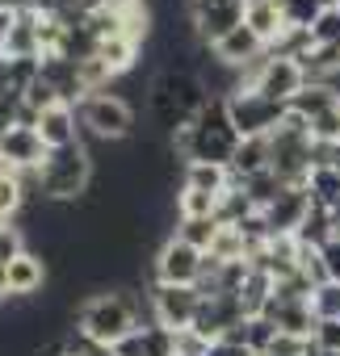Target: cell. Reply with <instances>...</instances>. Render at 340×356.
I'll list each match as a JSON object with an SVG mask.
<instances>
[{"label":"cell","mask_w":340,"mask_h":356,"mask_svg":"<svg viewBox=\"0 0 340 356\" xmlns=\"http://www.w3.org/2000/svg\"><path fill=\"white\" fill-rule=\"evenodd\" d=\"M26 206H30V197H26L22 176L17 172H0V222H17Z\"/></svg>","instance_id":"obj_25"},{"label":"cell","mask_w":340,"mask_h":356,"mask_svg":"<svg viewBox=\"0 0 340 356\" xmlns=\"http://www.w3.org/2000/svg\"><path fill=\"white\" fill-rule=\"evenodd\" d=\"M311 310H315L319 323H323V318H340V285H336V281L315 285V293H311Z\"/></svg>","instance_id":"obj_30"},{"label":"cell","mask_w":340,"mask_h":356,"mask_svg":"<svg viewBox=\"0 0 340 356\" xmlns=\"http://www.w3.org/2000/svg\"><path fill=\"white\" fill-rule=\"evenodd\" d=\"M206 356H244V348H235V343L219 339V343H210V352H206Z\"/></svg>","instance_id":"obj_42"},{"label":"cell","mask_w":340,"mask_h":356,"mask_svg":"<svg viewBox=\"0 0 340 356\" xmlns=\"http://www.w3.org/2000/svg\"><path fill=\"white\" fill-rule=\"evenodd\" d=\"M319 256H323V268H327V281H336V285H340V239H332L327 248H319Z\"/></svg>","instance_id":"obj_38"},{"label":"cell","mask_w":340,"mask_h":356,"mask_svg":"<svg viewBox=\"0 0 340 356\" xmlns=\"http://www.w3.org/2000/svg\"><path fill=\"white\" fill-rule=\"evenodd\" d=\"M307 356H340V352H323V348H319V343L311 339V352H307Z\"/></svg>","instance_id":"obj_46"},{"label":"cell","mask_w":340,"mask_h":356,"mask_svg":"<svg viewBox=\"0 0 340 356\" xmlns=\"http://www.w3.org/2000/svg\"><path fill=\"white\" fill-rule=\"evenodd\" d=\"M311 42H315V47L340 42V9H323V13H319V22L311 26Z\"/></svg>","instance_id":"obj_32"},{"label":"cell","mask_w":340,"mask_h":356,"mask_svg":"<svg viewBox=\"0 0 340 356\" xmlns=\"http://www.w3.org/2000/svg\"><path fill=\"white\" fill-rule=\"evenodd\" d=\"M244 356H261V352H244Z\"/></svg>","instance_id":"obj_47"},{"label":"cell","mask_w":340,"mask_h":356,"mask_svg":"<svg viewBox=\"0 0 340 356\" xmlns=\"http://www.w3.org/2000/svg\"><path fill=\"white\" fill-rule=\"evenodd\" d=\"M151 318L168 331H190L198 310H202V289L198 285H164L155 281L151 285Z\"/></svg>","instance_id":"obj_7"},{"label":"cell","mask_w":340,"mask_h":356,"mask_svg":"<svg viewBox=\"0 0 340 356\" xmlns=\"http://www.w3.org/2000/svg\"><path fill=\"white\" fill-rule=\"evenodd\" d=\"M93 155L84 143L72 147H55L47 151L42 168H38V181H42V197L47 202H80L93 185Z\"/></svg>","instance_id":"obj_3"},{"label":"cell","mask_w":340,"mask_h":356,"mask_svg":"<svg viewBox=\"0 0 340 356\" xmlns=\"http://www.w3.org/2000/svg\"><path fill=\"white\" fill-rule=\"evenodd\" d=\"M219 231H223V222L219 218H177V239H185L190 248H198V252H210L215 248V239H219Z\"/></svg>","instance_id":"obj_24"},{"label":"cell","mask_w":340,"mask_h":356,"mask_svg":"<svg viewBox=\"0 0 340 356\" xmlns=\"http://www.w3.org/2000/svg\"><path fill=\"white\" fill-rule=\"evenodd\" d=\"M42 285H47V260L42 256L26 252V256H17L9 264V298H26L30 302Z\"/></svg>","instance_id":"obj_16"},{"label":"cell","mask_w":340,"mask_h":356,"mask_svg":"<svg viewBox=\"0 0 340 356\" xmlns=\"http://www.w3.org/2000/svg\"><path fill=\"white\" fill-rule=\"evenodd\" d=\"M215 214H219V197L215 193L190 189V185L177 189V218H215Z\"/></svg>","instance_id":"obj_26"},{"label":"cell","mask_w":340,"mask_h":356,"mask_svg":"<svg viewBox=\"0 0 340 356\" xmlns=\"http://www.w3.org/2000/svg\"><path fill=\"white\" fill-rule=\"evenodd\" d=\"M155 88L168 92L190 118H198L210 105V92H206L202 76H194V72H155Z\"/></svg>","instance_id":"obj_11"},{"label":"cell","mask_w":340,"mask_h":356,"mask_svg":"<svg viewBox=\"0 0 340 356\" xmlns=\"http://www.w3.org/2000/svg\"><path fill=\"white\" fill-rule=\"evenodd\" d=\"M42 159H47V143L34 126H13L0 138V163L9 172H38Z\"/></svg>","instance_id":"obj_9"},{"label":"cell","mask_w":340,"mask_h":356,"mask_svg":"<svg viewBox=\"0 0 340 356\" xmlns=\"http://www.w3.org/2000/svg\"><path fill=\"white\" fill-rule=\"evenodd\" d=\"M227 109H231V122H235L240 138H269V134L286 122V113H290L286 105L261 97L256 88H240V92H231V97H227Z\"/></svg>","instance_id":"obj_6"},{"label":"cell","mask_w":340,"mask_h":356,"mask_svg":"<svg viewBox=\"0 0 340 356\" xmlns=\"http://www.w3.org/2000/svg\"><path fill=\"white\" fill-rule=\"evenodd\" d=\"M269 172V138H244L235 159H231V181H252V176Z\"/></svg>","instance_id":"obj_19"},{"label":"cell","mask_w":340,"mask_h":356,"mask_svg":"<svg viewBox=\"0 0 340 356\" xmlns=\"http://www.w3.org/2000/svg\"><path fill=\"white\" fill-rule=\"evenodd\" d=\"M13 22H17V13H9V9H0V55H5V47H9V34H13Z\"/></svg>","instance_id":"obj_39"},{"label":"cell","mask_w":340,"mask_h":356,"mask_svg":"<svg viewBox=\"0 0 340 356\" xmlns=\"http://www.w3.org/2000/svg\"><path fill=\"white\" fill-rule=\"evenodd\" d=\"M13 126H22V97L0 92V138H5Z\"/></svg>","instance_id":"obj_35"},{"label":"cell","mask_w":340,"mask_h":356,"mask_svg":"<svg viewBox=\"0 0 340 356\" xmlns=\"http://www.w3.org/2000/svg\"><path fill=\"white\" fill-rule=\"evenodd\" d=\"M210 51H215L223 63H231V67H248V63H252V59H261L269 47H265V42H261L248 26H235V30H231L219 47H210Z\"/></svg>","instance_id":"obj_17"},{"label":"cell","mask_w":340,"mask_h":356,"mask_svg":"<svg viewBox=\"0 0 340 356\" xmlns=\"http://www.w3.org/2000/svg\"><path fill=\"white\" fill-rule=\"evenodd\" d=\"M311 151H315V138H311V122L298 118V113H286V122L269 134V172L277 176L281 185H307L311 176Z\"/></svg>","instance_id":"obj_4"},{"label":"cell","mask_w":340,"mask_h":356,"mask_svg":"<svg viewBox=\"0 0 340 356\" xmlns=\"http://www.w3.org/2000/svg\"><path fill=\"white\" fill-rule=\"evenodd\" d=\"M273 339H277V327L265 318V314H252V318H244V352H269L273 348Z\"/></svg>","instance_id":"obj_28"},{"label":"cell","mask_w":340,"mask_h":356,"mask_svg":"<svg viewBox=\"0 0 340 356\" xmlns=\"http://www.w3.org/2000/svg\"><path fill=\"white\" fill-rule=\"evenodd\" d=\"M181 185H190V189H206V193L223 197L235 181H231V168H223V163H185V181H181Z\"/></svg>","instance_id":"obj_20"},{"label":"cell","mask_w":340,"mask_h":356,"mask_svg":"<svg viewBox=\"0 0 340 356\" xmlns=\"http://www.w3.org/2000/svg\"><path fill=\"white\" fill-rule=\"evenodd\" d=\"M0 227H5V222H0Z\"/></svg>","instance_id":"obj_48"},{"label":"cell","mask_w":340,"mask_h":356,"mask_svg":"<svg viewBox=\"0 0 340 356\" xmlns=\"http://www.w3.org/2000/svg\"><path fill=\"white\" fill-rule=\"evenodd\" d=\"M311 352V339H302V335H286V331H277V339H273V348L265 352V356H307Z\"/></svg>","instance_id":"obj_34"},{"label":"cell","mask_w":340,"mask_h":356,"mask_svg":"<svg viewBox=\"0 0 340 356\" xmlns=\"http://www.w3.org/2000/svg\"><path fill=\"white\" fill-rule=\"evenodd\" d=\"M315 210V202H311V193H307V185H294V189H286L269 210H261L265 218H269V231H273V239L277 235H298V227L307 222V214Z\"/></svg>","instance_id":"obj_10"},{"label":"cell","mask_w":340,"mask_h":356,"mask_svg":"<svg viewBox=\"0 0 340 356\" xmlns=\"http://www.w3.org/2000/svg\"><path fill=\"white\" fill-rule=\"evenodd\" d=\"M265 318L277 327V331H286V335H302V339H311L315 335V310H311V302H286V298H269V306H265Z\"/></svg>","instance_id":"obj_13"},{"label":"cell","mask_w":340,"mask_h":356,"mask_svg":"<svg viewBox=\"0 0 340 356\" xmlns=\"http://www.w3.org/2000/svg\"><path fill=\"white\" fill-rule=\"evenodd\" d=\"M80 118H84V130L93 138H109V143H126L130 130H134V109L130 101H122L118 92H93L80 101Z\"/></svg>","instance_id":"obj_5"},{"label":"cell","mask_w":340,"mask_h":356,"mask_svg":"<svg viewBox=\"0 0 340 356\" xmlns=\"http://www.w3.org/2000/svg\"><path fill=\"white\" fill-rule=\"evenodd\" d=\"M210 352V343L190 327V331H177V356H206Z\"/></svg>","instance_id":"obj_37"},{"label":"cell","mask_w":340,"mask_h":356,"mask_svg":"<svg viewBox=\"0 0 340 356\" xmlns=\"http://www.w3.org/2000/svg\"><path fill=\"white\" fill-rule=\"evenodd\" d=\"M30 248H26V231L17 227V222H5L0 227V264H13L17 256H26Z\"/></svg>","instance_id":"obj_31"},{"label":"cell","mask_w":340,"mask_h":356,"mask_svg":"<svg viewBox=\"0 0 340 356\" xmlns=\"http://www.w3.org/2000/svg\"><path fill=\"white\" fill-rule=\"evenodd\" d=\"M139 5H143V0H105V9H118V13H130Z\"/></svg>","instance_id":"obj_43"},{"label":"cell","mask_w":340,"mask_h":356,"mask_svg":"<svg viewBox=\"0 0 340 356\" xmlns=\"http://www.w3.org/2000/svg\"><path fill=\"white\" fill-rule=\"evenodd\" d=\"M9 298V264H0V302Z\"/></svg>","instance_id":"obj_45"},{"label":"cell","mask_w":340,"mask_h":356,"mask_svg":"<svg viewBox=\"0 0 340 356\" xmlns=\"http://www.w3.org/2000/svg\"><path fill=\"white\" fill-rule=\"evenodd\" d=\"M244 26L265 42V47H273L290 26H286V17H281V9H277V0H248V9H244Z\"/></svg>","instance_id":"obj_15"},{"label":"cell","mask_w":340,"mask_h":356,"mask_svg":"<svg viewBox=\"0 0 340 356\" xmlns=\"http://www.w3.org/2000/svg\"><path fill=\"white\" fill-rule=\"evenodd\" d=\"M240 143L244 138H240L223 97H210V105L181 134H173V151L181 155V163H223V168H231Z\"/></svg>","instance_id":"obj_1"},{"label":"cell","mask_w":340,"mask_h":356,"mask_svg":"<svg viewBox=\"0 0 340 356\" xmlns=\"http://www.w3.org/2000/svg\"><path fill=\"white\" fill-rule=\"evenodd\" d=\"M269 298H273V277H269L265 268H252V264H248V277H244V285H240L244 314H248V318H252V314H265Z\"/></svg>","instance_id":"obj_22"},{"label":"cell","mask_w":340,"mask_h":356,"mask_svg":"<svg viewBox=\"0 0 340 356\" xmlns=\"http://www.w3.org/2000/svg\"><path fill=\"white\" fill-rule=\"evenodd\" d=\"M294 239H298L302 248H315V252L327 248L332 239H340V231H336V222H332V210H319V206H315V210L307 214V222L298 227Z\"/></svg>","instance_id":"obj_23"},{"label":"cell","mask_w":340,"mask_h":356,"mask_svg":"<svg viewBox=\"0 0 340 356\" xmlns=\"http://www.w3.org/2000/svg\"><path fill=\"white\" fill-rule=\"evenodd\" d=\"M0 92H13V59L9 55H0Z\"/></svg>","instance_id":"obj_40"},{"label":"cell","mask_w":340,"mask_h":356,"mask_svg":"<svg viewBox=\"0 0 340 356\" xmlns=\"http://www.w3.org/2000/svg\"><path fill=\"white\" fill-rule=\"evenodd\" d=\"M323 352H340V318H323L315 323V335H311Z\"/></svg>","instance_id":"obj_36"},{"label":"cell","mask_w":340,"mask_h":356,"mask_svg":"<svg viewBox=\"0 0 340 356\" xmlns=\"http://www.w3.org/2000/svg\"><path fill=\"white\" fill-rule=\"evenodd\" d=\"M76 327L97 339V343H122L130 331L143 327V306L130 289H101L93 298H84V306L76 310Z\"/></svg>","instance_id":"obj_2"},{"label":"cell","mask_w":340,"mask_h":356,"mask_svg":"<svg viewBox=\"0 0 340 356\" xmlns=\"http://www.w3.org/2000/svg\"><path fill=\"white\" fill-rule=\"evenodd\" d=\"M219 5H244V0H185L190 13H202V9H219Z\"/></svg>","instance_id":"obj_41"},{"label":"cell","mask_w":340,"mask_h":356,"mask_svg":"<svg viewBox=\"0 0 340 356\" xmlns=\"http://www.w3.org/2000/svg\"><path fill=\"white\" fill-rule=\"evenodd\" d=\"M277 9H281L286 26H294V30H311L319 22V13H323L319 0H277Z\"/></svg>","instance_id":"obj_29"},{"label":"cell","mask_w":340,"mask_h":356,"mask_svg":"<svg viewBox=\"0 0 340 356\" xmlns=\"http://www.w3.org/2000/svg\"><path fill=\"white\" fill-rule=\"evenodd\" d=\"M114 352L118 356H177V331H168L160 323H143L122 343H114Z\"/></svg>","instance_id":"obj_12"},{"label":"cell","mask_w":340,"mask_h":356,"mask_svg":"<svg viewBox=\"0 0 340 356\" xmlns=\"http://www.w3.org/2000/svg\"><path fill=\"white\" fill-rule=\"evenodd\" d=\"M206 273V252L190 248L185 239H164L155 252V281L164 285H198Z\"/></svg>","instance_id":"obj_8"},{"label":"cell","mask_w":340,"mask_h":356,"mask_svg":"<svg viewBox=\"0 0 340 356\" xmlns=\"http://www.w3.org/2000/svg\"><path fill=\"white\" fill-rule=\"evenodd\" d=\"M34 130L42 134V143H47V151H55V147H72V143H80V138H76V109H72L68 101H59V105H51L47 113H38V122H34Z\"/></svg>","instance_id":"obj_14"},{"label":"cell","mask_w":340,"mask_h":356,"mask_svg":"<svg viewBox=\"0 0 340 356\" xmlns=\"http://www.w3.org/2000/svg\"><path fill=\"white\" fill-rule=\"evenodd\" d=\"M240 185H244V193H248V202H252L256 210H269V206L290 189V185H281V181H277L273 172H261V176H252V181H240Z\"/></svg>","instance_id":"obj_27"},{"label":"cell","mask_w":340,"mask_h":356,"mask_svg":"<svg viewBox=\"0 0 340 356\" xmlns=\"http://www.w3.org/2000/svg\"><path fill=\"white\" fill-rule=\"evenodd\" d=\"M0 9H9V13H22V9H30V0H0Z\"/></svg>","instance_id":"obj_44"},{"label":"cell","mask_w":340,"mask_h":356,"mask_svg":"<svg viewBox=\"0 0 340 356\" xmlns=\"http://www.w3.org/2000/svg\"><path fill=\"white\" fill-rule=\"evenodd\" d=\"M307 193L319 210H332L340 202V168L336 163H323V168H311L307 176Z\"/></svg>","instance_id":"obj_21"},{"label":"cell","mask_w":340,"mask_h":356,"mask_svg":"<svg viewBox=\"0 0 340 356\" xmlns=\"http://www.w3.org/2000/svg\"><path fill=\"white\" fill-rule=\"evenodd\" d=\"M340 105V92L332 88V84H319V80H307L302 84V92L290 101V113H298V118H307V122H315L319 113H327V109H336Z\"/></svg>","instance_id":"obj_18"},{"label":"cell","mask_w":340,"mask_h":356,"mask_svg":"<svg viewBox=\"0 0 340 356\" xmlns=\"http://www.w3.org/2000/svg\"><path fill=\"white\" fill-rule=\"evenodd\" d=\"M311 138H315V143H340V105L327 109V113H319V118L311 122Z\"/></svg>","instance_id":"obj_33"}]
</instances>
